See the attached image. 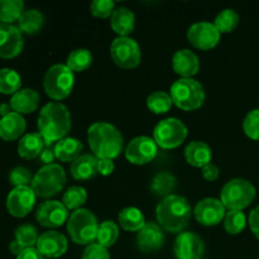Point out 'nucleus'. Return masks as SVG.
<instances>
[{
    "mask_svg": "<svg viewBox=\"0 0 259 259\" xmlns=\"http://www.w3.org/2000/svg\"><path fill=\"white\" fill-rule=\"evenodd\" d=\"M71 129V115L63 104L48 103L38 116V131L46 144L60 142Z\"/></svg>",
    "mask_w": 259,
    "mask_h": 259,
    "instance_id": "nucleus-1",
    "label": "nucleus"
},
{
    "mask_svg": "<svg viewBox=\"0 0 259 259\" xmlns=\"http://www.w3.org/2000/svg\"><path fill=\"white\" fill-rule=\"evenodd\" d=\"M88 141L98 159H114L123 151L124 139L121 133L105 121L94 123L89 128Z\"/></svg>",
    "mask_w": 259,
    "mask_h": 259,
    "instance_id": "nucleus-2",
    "label": "nucleus"
},
{
    "mask_svg": "<svg viewBox=\"0 0 259 259\" xmlns=\"http://www.w3.org/2000/svg\"><path fill=\"white\" fill-rule=\"evenodd\" d=\"M157 220L167 232L180 233L189 225L191 206L185 197L171 195L162 200L156 210Z\"/></svg>",
    "mask_w": 259,
    "mask_h": 259,
    "instance_id": "nucleus-3",
    "label": "nucleus"
},
{
    "mask_svg": "<svg viewBox=\"0 0 259 259\" xmlns=\"http://www.w3.org/2000/svg\"><path fill=\"white\" fill-rule=\"evenodd\" d=\"M67 232L76 244L91 245L98 238V220L90 210L78 209L68 218Z\"/></svg>",
    "mask_w": 259,
    "mask_h": 259,
    "instance_id": "nucleus-4",
    "label": "nucleus"
},
{
    "mask_svg": "<svg viewBox=\"0 0 259 259\" xmlns=\"http://www.w3.org/2000/svg\"><path fill=\"white\" fill-rule=\"evenodd\" d=\"M172 101L185 111L199 109L205 101V91L201 83L192 78H180L171 88Z\"/></svg>",
    "mask_w": 259,
    "mask_h": 259,
    "instance_id": "nucleus-5",
    "label": "nucleus"
},
{
    "mask_svg": "<svg viewBox=\"0 0 259 259\" xmlns=\"http://www.w3.org/2000/svg\"><path fill=\"white\" fill-rule=\"evenodd\" d=\"M66 185L65 169L60 164H48L37 172L32 181V190L35 196L51 197L62 191Z\"/></svg>",
    "mask_w": 259,
    "mask_h": 259,
    "instance_id": "nucleus-6",
    "label": "nucleus"
},
{
    "mask_svg": "<svg viewBox=\"0 0 259 259\" xmlns=\"http://www.w3.org/2000/svg\"><path fill=\"white\" fill-rule=\"evenodd\" d=\"M73 82V71H71L66 65H55L46 72L43 86L46 94L51 99L60 101L70 95Z\"/></svg>",
    "mask_w": 259,
    "mask_h": 259,
    "instance_id": "nucleus-7",
    "label": "nucleus"
},
{
    "mask_svg": "<svg viewBox=\"0 0 259 259\" xmlns=\"http://www.w3.org/2000/svg\"><path fill=\"white\" fill-rule=\"evenodd\" d=\"M255 187L244 179H234L222 190V202L227 209L240 210L249 206L255 199Z\"/></svg>",
    "mask_w": 259,
    "mask_h": 259,
    "instance_id": "nucleus-8",
    "label": "nucleus"
},
{
    "mask_svg": "<svg viewBox=\"0 0 259 259\" xmlns=\"http://www.w3.org/2000/svg\"><path fill=\"white\" fill-rule=\"evenodd\" d=\"M187 137V128L181 120L168 118L159 121L153 132V139L161 148L174 149L181 146Z\"/></svg>",
    "mask_w": 259,
    "mask_h": 259,
    "instance_id": "nucleus-9",
    "label": "nucleus"
},
{
    "mask_svg": "<svg viewBox=\"0 0 259 259\" xmlns=\"http://www.w3.org/2000/svg\"><path fill=\"white\" fill-rule=\"evenodd\" d=\"M110 55L115 65L121 68H134L141 63V48L129 37H118L113 40Z\"/></svg>",
    "mask_w": 259,
    "mask_h": 259,
    "instance_id": "nucleus-10",
    "label": "nucleus"
},
{
    "mask_svg": "<svg viewBox=\"0 0 259 259\" xmlns=\"http://www.w3.org/2000/svg\"><path fill=\"white\" fill-rule=\"evenodd\" d=\"M35 202V194L29 186L14 187L7 199V209L15 218H24L32 211Z\"/></svg>",
    "mask_w": 259,
    "mask_h": 259,
    "instance_id": "nucleus-11",
    "label": "nucleus"
},
{
    "mask_svg": "<svg viewBox=\"0 0 259 259\" xmlns=\"http://www.w3.org/2000/svg\"><path fill=\"white\" fill-rule=\"evenodd\" d=\"M187 39L194 47L202 51H207L214 48L219 43L220 32L211 23H195L189 28Z\"/></svg>",
    "mask_w": 259,
    "mask_h": 259,
    "instance_id": "nucleus-12",
    "label": "nucleus"
},
{
    "mask_svg": "<svg viewBox=\"0 0 259 259\" xmlns=\"http://www.w3.org/2000/svg\"><path fill=\"white\" fill-rule=\"evenodd\" d=\"M157 156V143L149 137H137L128 144L125 157L133 164H147Z\"/></svg>",
    "mask_w": 259,
    "mask_h": 259,
    "instance_id": "nucleus-13",
    "label": "nucleus"
},
{
    "mask_svg": "<svg viewBox=\"0 0 259 259\" xmlns=\"http://www.w3.org/2000/svg\"><path fill=\"white\" fill-rule=\"evenodd\" d=\"M194 214L197 223L205 225V227L218 225L227 215L223 202L220 200L211 199V197H207V199L197 202V205L195 206Z\"/></svg>",
    "mask_w": 259,
    "mask_h": 259,
    "instance_id": "nucleus-14",
    "label": "nucleus"
},
{
    "mask_svg": "<svg viewBox=\"0 0 259 259\" xmlns=\"http://www.w3.org/2000/svg\"><path fill=\"white\" fill-rule=\"evenodd\" d=\"M35 219L42 227L57 228L68 220L67 207L60 201H46L39 205Z\"/></svg>",
    "mask_w": 259,
    "mask_h": 259,
    "instance_id": "nucleus-15",
    "label": "nucleus"
},
{
    "mask_svg": "<svg viewBox=\"0 0 259 259\" xmlns=\"http://www.w3.org/2000/svg\"><path fill=\"white\" fill-rule=\"evenodd\" d=\"M23 37L18 27L13 24H0V57L14 58L22 52Z\"/></svg>",
    "mask_w": 259,
    "mask_h": 259,
    "instance_id": "nucleus-16",
    "label": "nucleus"
},
{
    "mask_svg": "<svg viewBox=\"0 0 259 259\" xmlns=\"http://www.w3.org/2000/svg\"><path fill=\"white\" fill-rule=\"evenodd\" d=\"M174 249L179 259H201L204 254V242L195 233L185 232L177 237Z\"/></svg>",
    "mask_w": 259,
    "mask_h": 259,
    "instance_id": "nucleus-17",
    "label": "nucleus"
},
{
    "mask_svg": "<svg viewBox=\"0 0 259 259\" xmlns=\"http://www.w3.org/2000/svg\"><path fill=\"white\" fill-rule=\"evenodd\" d=\"M67 239L58 232H46L39 235L37 242V249L43 257L60 258L67 252Z\"/></svg>",
    "mask_w": 259,
    "mask_h": 259,
    "instance_id": "nucleus-18",
    "label": "nucleus"
},
{
    "mask_svg": "<svg viewBox=\"0 0 259 259\" xmlns=\"http://www.w3.org/2000/svg\"><path fill=\"white\" fill-rule=\"evenodd\" d=\"M164 235L161 228L154 223H147L138 232L137 245L144 253L154 252L163 247Z\"/></svg>",
    "mask_w": 259,
    "mask_h": 259,
    "instance_id": "nucleus-19",
    "label": "nucleus"
},
{
    "mask_svg": "<svg viewBox=\"0 0 259 259\" xmlns=\"http://www.w3.org/2000/svg\"><path fill=\"white\" fill-rule=\"evenodd\" d=\"M172 67L177 75L182 76L184 78H190L199 72V58L190 50L177 51L172 58Z\"/></svg>",
    "mask_w": 259,
    "mask_h": 259,
    "instance_id": "nucleus-20",
    "label": "nucleus"
},
{
    "mask_svg": "<svg viewBox=\"0 0 259 259\" xmlns=\"http://www.w3.org/2000/svg\"><path fill=\"white\" fill-rule=\"evenodd\" d=\"M40 98L37 91L32 89H23L15 93L10 100V106L13 111L18 114H29L33 113L39 105Z\"/></svg>",
    "mask_w": 259,
    "mask_h": 259,
    "instance_id": "nucleus-21",
    "label": "nucleus"
},
{
    "mask_svg": "<svg viewBox=\"0 0 259 259\" xmlns=\"http://www.w3.org/2000/svg\"><path fill=\"white\" fill-rule=\"evenodd\" d=\"M24 118L15 111L0 119V138L4 141H15L24 133Z\"/></svg>",
    "mask_w": 259,
    "mask_h": 259,
    "instance_id": "nucleus-22",
    "label": "nucleus"
},
{
    "mask_svg": "<svg viewBox=\"0 0 259 259\" xmlns=\"http://www.w3.org/2000/svg\"><path fill=\"white\" fill-rule=\"evenodd\" d=\"M98 161L95 156L91 154H81L77 159L71 163L70 171L73 179L78 181L90 180L98 174Z\"/></svg>",
    "mask_w": 259,
    "mask_h": 259,
    "instance_id": "nucleus-23",
    "label": "nucleus"
},
{
    "mask_svg": "<svg viewBox=\"0 0 259 259\" xmlns=\"http://www.w3.org/2000/svg\"><path fill=\"white\" fill-rule=\"evenodd\" d=\"M185 158L187 163L194 167H205L211 163L212 152L211 148L204 142H191L185 149Z\"/></svg>",
    "mask_w": 259,
    "mask_h": 259,
    "instance_id": "nucleus-24",
    "label": "nucleus"
},
{
    "mask_svg": "<svg viewBox=\"0 0 259 259\" xmlns=\"http://www.w3.org/2000/svg\"><path fill=\"white\" fill-rule=\"evenodd\" d=\"M134 24H136V17L131 9L120 7L114 10L111 15V28L120 37H126L131 34L134 29Z\"/></svg>",
    "mask_w": 259,
    "mask_h": 259,
    "instance_id": "nucleus-25",
    "label": "nucleus"
},
{
    "mask_svg": "<svg viewBox=\"0 0 259 259\" xmlns=\"http://www.w3.org/2000/svg\"><path fill=\"white\" fill-rule=\"evenodd\" d=\"M45 148V139L39 133L25 134L18 144V153L22 158L33 159L40 156Z\"/></svg>",
    "mask_w": 259,
    "mask_h": 259,
    "instance_id": "nucleus-26",
    "label": "nucleus"
},
{
    "mask_svg": "<svg viewBox=\"0 0 259 259\" xmlns=\"http://www.w3.org/2000/svg\"><path fill=\"white\" fill-rule=\"evenodd\" d=\"M82 143L75 138H63L55 144L56 158L61 162H73L81 156Z\"/></svg>",
    "mask_w": 259,
    "mask_h": 259,
    "instance_id": "nucleus-27",
    "label": "nucleus"
},
{
    "mask_svg": "<svg viewBox=\"0 0 259 259\" xmlns=\"http://www.w3.org/2000/svg\"><path fill=\"white\" fill-rule=\"evenodd\" d=\"M119 224L128 232H139L146 225L144 217L137 207H125L119 212Z\"/></svg>",
    "mask_w": 259,
    "mask_h": 259,
    "instance_id": "nucleus-28",
    "label": "nucleus"
},
{
    "mask_svg": "<svg viewBox=\"0 0 259 259\" xmlns=\"http://www.w3.org/2000/svg\"><path fill=\"white\" fill-rule=\"evenodd\" d=\"M19 29L20 32L27 33V34H34L39 32L40 28L43 27L45 18L40 12L35 9H29L23 12V14L19 18Z\"/></svg>",
    "mask_w": 259,
    "mask_h": 259,
    "instance_id": "nucleus-29",
    "label": "nucleus"
},
{
    "mask_svg": "<svg viewBox=\"0 0 259 259\" xmlns=\"http://www.w3.org/2000/svg\"><path fill=\"white\" fill-rule=\"evenodd\" d=\"M175 187H176V179L169 172H159L152 180L151 189L156 196H171V192L174 191Z\"/></svg>",
    "mask_w": 259,
    "mask_h": 259,
    "instance_id": "nucleus-30",
    "label": "nucleus"
},
{
    "mask_svg": "<svg viewBox=\"0 0 259 259\" xmlns=\"http://www.w3.org/2000/svg\"><path fill=\"white\" fill-rule=\"evenodd\" d=\"M24 4L22 0H0V22L3 24H10L14 20H19L24 12Z\"/></svg>",
    "mask_w": 259,
    "mask_h": 259,
    "instance_id": "nucleus-31",
    "label": "nucleus"
},
{
    "mask_svg": "<svg viewBox=\"0 0 259 259\" xmlns=\"http://www.w3.org/2000/svg\"><path fill=\"white\" fill-rule=\"evenodd\" d=\"M22 86V80L17 71L12 68H3L0 70V93L2 94H13L18 93Z\"/></svg>",
    "mask_w": 259,
    "mask_h": 259,
    "instance_id": "nucleus-32",
    "label": "nucleus"
},
{
    "mask_svg": "<svg viewBox=\"0 0 259 259\" xmlns=\"http://www.w3.org/2000/svg\"><path fill=\"white\" fill-rule=\"evenodd\" d=\"M91 63H93V55L90 53V51L85 50V48H78V50L72 51L68 55L66 66L71 71L80 72V71H83L90 67Z\"/></svg>",
    "mask_w": 259,
    "mask_h": 259,
    "instance_id": "nucleus-33",
    "label": "nucleus"
},
{
    "mask_svg": "<svg viewBox=\"0 0 259 259\" xmlns=\"http://www.w3.org/2000/svg\"><path fill=\"white\" fill-rule=\"evenodd\" d=\"M172 98L164 91H156L147 99V106L154 114H164L171 109Z\"/></svg>",
    "mask_w": 259,
    "mask_h": 259,
    "instance_id": "nucleus-34",
    "label": "nucleus"
},
{
    "mask_svg": "<svg viewBox=\"0 0 259 259\" xmlns=\"http://www.w3.org/2000/svg\"><path fill=\"white\" fill-rule=\"evenodd\" d=\"M88 199V192L81 186H72L65 192L62 197V204L67 210H78Z\"/></svg>",
    "mask_w": 259,
    "mask_h": 259,
    "instance_id": "nucleus-35",
    "label": "nucleus"
},
{
    "mask_svg": "<svg viewBox=\"0 0 259 259\" xmlns=\"http://www.w3.org/2000/svg\"><path fill=\"white\" fill-rule=\"evenodd\" d=\"M239 24V15L233 9H225L217 15L214 25L220 33H230Z\"/></svg>",
    "mask_w": 259,
    "mask_h": 259,
    "instance_id": "nucleus-36",
    "label": "nucleus"
},
{
    "mask_svg": "<svg viewBox=\"0 0 259 259\" xmlns=\"http://www.w3.org/2000/svg\"><path fill=\"white\" fill-rule=\"evenodd\" d=\"M119 237V229L116 227L115 223L113 222H104L101 223L100 227H99L98 232V244H100L101 247L109 248L116 242Z\"/></svg>",
    "mask_w": 259,
    "mask_h": 259,
    "instance_id": "nucleus-37",
    "label": "nucleus"
},
{
    "mask_svg": "<svg viewBox=\"0 0 259 259\" xmlns=\"http://www.w3.org/2000/svg\"><path fill=\"white\" fill-rule=\"evenodd\" d=\"M247 225L245 215L240 210H229L224 218V228L227 233L232 235H237L244 230Z\"/></svg>",
    "mask_w": 259,
    "mask_h": 259,
    "instance_id": "nucleus-38",
    "label": "nucleus"
},
{
    "mask_svg": "<svg viewBox=\"0 0 259 259\" xmlns=\"http://www.w3.org/2000/svg\"><path fill=\"white\" fill-rule=\"evenodd\" d=\"M38 233L33 225L24 224L20 225L15 230V240L24 248H32L37 245Z\"/></svg>",
    "mask_w": 259,
    "mask_h": 259,
    "instance_id": "nucleus-39",
    "label": "nucleus"
},
{
    "mask_svg": "<svg viewBox=\"0 0 259 259\" xmlns=\"http://www.w3.org/2000/svg\"><path fill=\"white\" fill-rule=\"evenodd\" d=\"M244 133L253 141H259V109H253L243 121Z\"/></svg>",
    "mask_w": 259,
    "mask_h": 259,
    "instance_id": "nucleus-40",
    "label": "nucleus"
},
{
    "mask_svg": "<svg viewBox=\"0 0 259 259\" xmlns=\"http://www.w3.org/2000/svg\"><path fill=\"white\" fill-rule=\"evenodd\" d=\"M9 181L14 187L28 186L29 184L32 185L33 177L29 169L24 168V167H17V168H14L10 172Z\"/></svg>",
    "mask_w": 259,
    "mask_h": 259,
    "instance_id": "nucleus-41",
    "label": "nucleus"
},
{
    "mask_svg": "<svg viewBox=\"0 0 259 259\" xmlns=\"http://www.w3.org/2000/svg\"><path fill=\"white\" fill-rule=\"evenodd\" d=\"M91 13L94 17L108 18L113 15L115 3L113 0H95L91 3Z\"/></svg>",
    "mask_w": 259,
    "mask_h": 259,
    "instance_id": "nucleus-42",
    "label": "nucleus"
},
{
    "mask_svg": "<svg viewBox=\"0 0 259 259\" xmlns=\"http://www.w3.org/2000/svg\"><path fill=\"white\" fill-rule=\"evenodd\" d=\"M82 259H110L108 249L100 244H91L85 249Z\"/></svg>",
    "mask_w": 259,
    "mask_h": 259,
    "instance_id": "nucleus-43",
    "label": "nucleus"
},
{
    "mask_svg": "<svg viewBox=\"0 0 259 259\" xmlns=\"http://www.w3.org/2000/svg\"><path fill=\"white\" fill-rule=\"evenodd\" d=\"M40 161L48 166V164H52L53 159L56 158V153H55V144L50 143V144H46L45 143V148H43L42 153L39 156Z\"/></svg>",
    "mask_w": 259,
    "mask_h": 259,
    "instance_id": "nucleus-44",
    "label": "nucleus"
},
{
    "mask_svg": "<svg viewBox=\"0 0 259 259\" xmlns=\"http://www.w3.org/2000/svg\"><path fill=\"white\" fill-rule=\"evenodd\" d=\"M114 168V162L113 159H99L98 161V174L103 175V176H109L113 174Z\"/></svg>",
    "mask_w": 259,
    "mask_h": 259,
    "instance_id": "nucleus-45",
    "label": "nucleus"
},
{
    "mask_svg": "<svg viewBox=\"0 0 259 259\" xmlns=\"http://www.w3.org/2000/svg\"><path fill=\"white\" fill-rule=\"evenodd\" d=\"M202 176L206 181H215L219 177V168L214 163H209L202 167Z\"/></svg>",
    "mask_w": 259,
    "mask_h": 259,
    "instance_id": "nucleus-46",
    "label": "nucleus"
},
{
    "mask_svg": "<svg viewBox=\"0 0 259 259\" xmlns=\"http://www.w3.org/2000/svg\"><path fill=\"white\" fill-rule=\"evenodd\" d=\"M249 227L252 229L253 234L257 237L259 240V206L255 207V209L252 210L249 215Z\"/></svg>",
    "mask_w": 259,
    "mask_h": 259,
    "instance_id": "nucleus-47",
    "label": "nucleus"
},
{
    "mask_svg": "<svg viewBox=\"0 0 259 259\" xmlns=\"http://www.w3.org/2000/svg\"><path fill=\"white\" fill-rule=\"evenodd\" d=\"M17 259H45V257L40 254V252L37 248L32 247L23 250V252L18 255Z\"/></svg>",
    "mask_w": 259,
    "mask_h": 259,
    "instance_id": "nucleus-48",
    "label": "nucleus"
},
{
    "mask_svg": "<svg viewBox=\"0 0 259 259\" xmlns=\"http://www.w3.org/2000/svg\"><path fill=\"white\" fill-rule=\"evenodd\" d=\"M9 249H10V252L13 253V254H15L18 257V255H19L20 253L23 252V250L27 249V248L22 247V245H20L19 243L17 242V240H13V242L10 243V245H9Z\"/></svg>",
    "mask_w": 259,
    "mask_h": 259,
    "instance_id": "nucleus-49",
    "label": "nucleus"
},
{
    "mask_svg": "<svg viewBox=\"0 0 259 259\" xmlns=\"http://www.w3.org/2000/svg\"><path fill=\"white\" fill-rule=\"evenodd\" d=\"M10 113H13V109L10 106V104H0V115L3 116H7L9 115Z\"/></svg>",
    "mask_w": 259,
    "mask_h": 259,
    "instance_id": "nucleus-50",
    "label": "nucleus"
}]
</instances>
